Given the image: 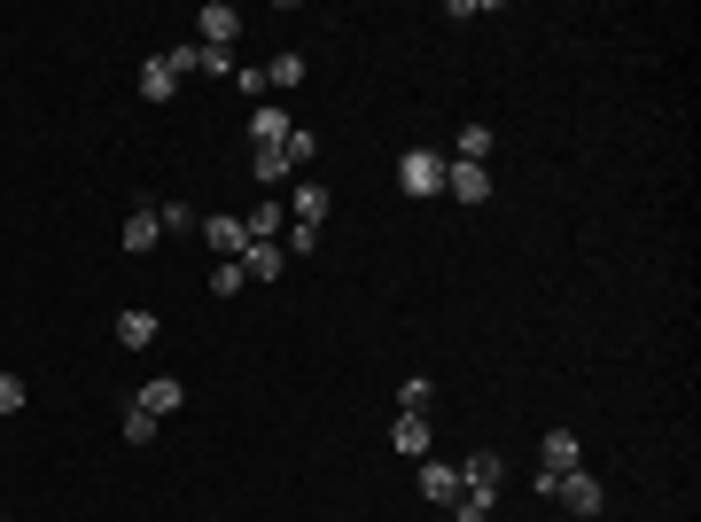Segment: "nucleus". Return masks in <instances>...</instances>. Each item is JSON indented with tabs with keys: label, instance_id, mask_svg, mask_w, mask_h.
<instances>
[{
	"label": "nucleus",
	"instance_id": "2eb2a0df",
	"mask_svg": "<svg viewBox=\"0 0 701 522\" xmlns=\"http://www.w3.org/2000/svg\"><path fill=\"white\" fill-rule=\"evenodd\" d=\"M196 24H203V47H234V32H242V16L226 9V0H211V9H203Z\"/></svg>",
	"mask_w": 701,
	"mask_h": 522
},
{
	"label": "nucleus",
	"instance_id": "7ed1b4c3",
	"mask_svg": "<svg viewBox=\"0 0 701 522\" xmlns=\"http://www.w3.org/2000/svg\"><path fill=\"white\" fill-rule=\"evenodd\" d=\"M554 499H561L569 514H600V507H608V491H600V476H592V468H569V476L554 484Z\"/></svg>",
	"mask_w": 701,
	"mask_h": 522
},
{
	"label": "nucleus",
	"instance_id": "aec40b11",
	"mask_svg": "<svg viewBox=\"0 0 701 522\" xmlns=\"http://www.w3.org/2000/svg\"><path fill=\"white\" fill-rule=\"evenodd\" d=\"M196 70H211V78H234L242 63H234V47H203V40H196Z\"/></svg>",
	"mask_w": 701,
	"mask_h": 522
},
{
	"label": "nucleus",
	"instance_id": "412c9836",
	"mask_svg": "<svg viewBox=\"0 0 701 522\" xmlns=\"http://www.w3.org/2000/svg\"><path fill=\"white\" fill-rule=\"evenodd\" d=\"M429 398H436L429 375H405V382H398V413H429Z\"/></svg>",
	"mask_w": 701,
	"mask_h": 522
},
{
	"label": "nucleus",
	"instance_id": "cd10ccee",
	"mask_svg": "<svg viewBox=\"0 0 701 522\" xmlns=\"http://www.w3.org/2000/svg\"><path fill=\"white\" fill-rule=\"evenodd\" d=\"M242 289V266H211V297H234Z\"/></svg>",
	"mask_w": 701,
	"mask_h": 522
},
{
	"label": "nucleus",
	"instance_id": "bb28decb",
	"mask_svg": "<svg viewBox=\"0 0 701 522\" xmlns=\"http://www.w3.org/2000/svg\"><path fill=\"white\" fill-rule=\"evenodd\" d=\"M234 86H242L249 102H257V95H274V86H266V70H257V63H242V70H234Z\"/></svg>",
	"mask_w": 701,
	"mask_h": 522
},
{
	"label": "nucleus",
	"instance_id": "6e6552de",
	"mask_svg": "<svg viewBox=\"0 0 701 522\" xmlns=\"http://www.w3.org/2000/svg\"><path fill=\"white\" fill-rule=\"evenodd\" d=\"M196 234L211 242V257H219V266H234V257H242V219H226V211H219V219H203Z\"/></svg>",
	"mask_w": 701,
	"mask_h": 522
},
{
	"label": "nucleus",
	"instance_id": "a211bd4d",
	"mask_svg": "<svg viewBox=\"0 0 701 522\" xmlns=\"http://www.w3.org/2000/svg\"><path fill=\"white\" fill-rule=\"evenodd\" d=\"M249 171H257L266 188H281V180H289V148H249Z\"/></svg>",
	"mask_w": 701,
	"mask_h": 522
},
{
	"label": "nucleus",
	"instance_id": "a878e982",
	"mask_svg": "<svg viewBox=\"0 0 701 522\" xmlns=\"http://www.w3.org/2000/svg\"><path fill=\"white\" fill-rule=\"evenodd\" d=\"M281 148H289V164H312V148H320V141H312V125H289V141H281Z\"/></svg>",
	"mask_w": 701,
	"mask_h": 522
},
{
	"label": "nucleus",
	"instance_id": "5701e85b",
	"mask_svg": "<svg viewBox=\"0 0 701 522\" xmlns=\"http://www.w3.org/2000/svg\"><path fill=\"white\" fill-rule=\"evenodd\" d=\"M266 86H304V55H274L266 63Z\"/></svg>",
	"mask_w": 701,
	"mask_h": 522
},
{
	"label": "nucleus",
	"instance_id": "9d476101",
	"mask_svg": "<svg viewBox=\"0 0 701 522\" xmlns=\"http://www.w3.org/2000/svg\"><path fill=\"white\" fill-rule=\"evenodd\" d=\"M327 211H335V203H327V188H320V180H304V188L289 196V219H297V226H327Z\"/></svg>",
	"mask_w": 701,
	"mask_h": 522
},
{
	"label": "nucleus",
	"instance_id": "f03ea898",
	"mask_svg": "<svg viewBox=\"0 0 701 522\" xmlns=\"http://www.w3.org/2000/svg\"><path fill=\"white\" fill-rule=\"evenodd\" d=\"M538 453H546V468H538V491L554 499V484H561L569 468H585V453H577V437H569V429H546V445H538Z\"/></svg>",
	"mask_w": 701,
	"mask_h": 522
},
{
	"label": "nucleus",
	"instance_id": "ddd939ff",
	"mask_svg": "<svg viewBox=\"0 0 701 522\" xmlns=\"http://www.w3.org/2000/svg\"><path fill=\"white\" fill-rule=\"evenodd\" d=\"M390 445L413 453V460H429V413H398V421H390Z\"/></svg>",
	"mask_w": 701,
	"mask_h": 522
},
{
	"label": "nucleus",
	"instance_id": "f257e3e1",
	"mask_svg": "<svg viewBox=\"0 0 701 522\" xmlns=\"http://www.w3.org/2000/svg\"><path fill=\"white\" fill-rule=\"evenodd\" d=\"M398 188L405 196H445V156L436 148H405L398 156Z\"/></svg>",
	"mask_w": 701,
	"mask_h": 522
},
{
	"label": "nucleus",
	"instance_id": "9b49d317",
	"mask_svg": "<svg viewBox=\"0 0 701 522\" xmlns=\"http://www.w3.org/2000/svg\"><path fill=\"white\" fill-rule=\"evenodd\" d=\"M281 141H289V118H281L274 102H257V110H249V148H281Z\"/></svg>",
	"mask_w": 701,
	"mask_h": 522
},
{
	"label": "nucleus",
	"instance_id": "4468645a",
	"mask_svg": "<svg viewBox=\"0 0 701 522\" xmlns=\"http://www.w3.org/2000/svg\"><path fill=\"white\" fill-rule=\"evenodd\" d=\"M156 335H164V327H156V312H141V304H133V312H118V343H125V352H148Z\"/></svg>",
	"mask_w": 701,
	"mask_h": 522
},
{
	"label": "nucleus",
	"instance_id": "423d86ee",
	"mask_svg": "<svg viewBox=\"0 0 701 522\" xmlns=\"http://www.w3.org/2000/svg\"><path fill=\"white\" fill-rule=\"evenodd\" d=\"M156 234H164V226H156V203L141 196V203L125 211V257H148V249H156Z\"/></svg>",
	"mask_w": 701,
	"mask_h": 522
},
{
	"label": "nucleus",
	"instance_id": "f8f14e48",
	"mask_svg": "<svg viewBox=\"0 0 701 522\" xmlns=\"http://www.w3.org/2000/svg\"><path fill=\"white\" fill-rule=\"evenodd\" d=\"M421 491H429L436 507H453V499H460V468H453V460H421Z\"/></svg>",
	"mask_w": 701,
	"mask_h": 522
},
{
	"label": "nucleus",
	"instance_id": "39448f33",
	"mask_svg": "<svg viewBox=\"0 0 701 522\" xmlns=\"http://www.w3.org/2000/svg\"><path fill=\"white\" fill-rule=\"evenodd\" d=\"M445 196H453V203H483V196H491V171L453 156V164H445Z\"/></svg>",
	"mask_w": 701,
	"mask_h": 522
},
{
	"label": "nucleus",
	"instance_id": "1a4fd4ad",
	"mask_svg": "<svg viewBox=\"0 0 701 522\" xmlns=\"http://www.w3.org/2000/svg\"><path fill=\"white\" fill-rule=\"evenodd\" d=\"M171 95H180V70H171L164 55H148L141 63V102H171Z\"/></svg>",
	"mask_w": 701,
	"mask_h": 522
},
{
	"label": "nucleus",
	"instance_id": "4be33fe9",
	"mask_svg": "<svg viewBox=\"0 0 701 522\" xmlns=\"http://www.w3.org/2000/svg\"><path fill=\"white\" fill-rule=\"evenodd\" d=\"M156 226H164V234H196L203 219H196L188 203H156Z\"/></svg>",
	"mask_w": 701,
	"mask_h": 522
},
{
	"label": "nucleus",
	"instance_id": "0eeeda50",
	"mask_svg": "<svg viewBox=\"0 0 701 522\" xmlns=\"http://www.w3.org/2000/svg\"><path fill=\"white\" fill-rule=\"evenodd\" d=\"M133 406L164 421V413H180V406H188V390H180V382H171V375H156V382H141V390H133Z\"/></svg>",
	"mask_w": 701,
	"mask_h": 522
},
{
	"label": "nucleus",
	"instance_id": "b1692460",
	"mask_svg": "<svg viewBox=\"0 0 701 522\" xmlns=\"http://www.w3.org/2000/svg\"><path fill=\"white\" fill-rule=\"evenodd\" d=\"M125 445H156V413H141V406H125Z\"/></svg>",
	"mask_w": 701,
	"mask_h": 522
},
{
	"label": "nucleus",
	"instance_id": "f3484780",
	"mask_svg": "<svg viewBox=\"0 0 701 522\" xmlns=\"http://www.w3.org/2000/svg\"><path fill=\"white\" fill-rule=\"evenodd\" d=\"M281 211H289V203H257V211L242 219V242H274V234H281Z\"/></svg>",
	"mask_w": 701,
	"mask_h": 522
},
{
	"label": "nucleus",
	"instance_id": "c85d7f7f",
	"mask_svg": "<svg viewBox=\"0 0 701 522\" xmlns=\"http://www.w3.org/2000/svg\"><path fill=\"white\" fill-rule=\"evenodd\" d=\"M0 522H9V514H0Z\"/></svg>",
	"mask_w": 701,
	"mask_h": 522
},
{
	"label": "nucleus",
	"instance_id": "20e7f679",
	"mask_svg": "<svg viewBox=\"0 0 701 522\" xmlns=\"http://www.w3.org/2000/svg\"><path fill=\"white\" fill-rule=\"evenodd\" d=\"M234 266H242V281H281V274H289V249H281V242H242Z\"/></svg>",
	"mask_w": 701,
	"mask_h": 522
},
{
	"label": "nucleus",
	"instance_id": "dca6fc26",
	"mask_svg": "<svg viewBox=\"0 0 701 522\" xmlns=\"http://www.w3.org/2000/svg\"><path fill=\"white\" fill-rule=\"evenodd\" d=\"M460 491H499V453H476V460H460Z\"/></svg>",
	"mask_w": 701,
	"mask_h": 522
},
{
	"label": "nucleus",
	"instance_id": "393cba45",
	"mask_svg": "<svg viewBox=\"0 0 701 522\" xmlns=\"http://www.w3.org/2000/svg\"><path fill=\"white\" fill-rule=\"evenodd\" d=\"M24 398H32V390H24V375H0V421L24 413Z\"/></svg>",
	"mask_w": 701,
	"mask_h": 522
},
{
	"label": "nucleus",
	"instance_id": "6ab92c4d",
	"mask_svg": "<svg viewBox=\"0 0 701 522\" xmlns=\"http://www.w3.org/2000/svg\"><path fill=\"white\" fill-rule=\"evenodd\" d=\"M453 148H460V164H491V148H499V141H491V125H460V141H453Z\"/></svg>",
	"mask_w": 701,
	"mask_h": 522
}]
</instances>
